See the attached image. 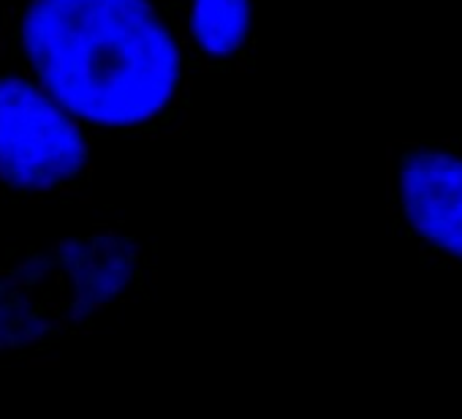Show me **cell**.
Segmentation results:
<instances>
[{
  "label": "cell",
  "instance_id": "obj_1",
  "mask_svg": "<svg viewBox=\"0 0 462 419\" xmlns=\"http://www.w3.org/2000/svg\"><path fill=\"white\" fill-rule=\"evenodd\" d=\"M0 63L31 74L93 136H180L196 69L166 0H20Z\"/></svg>",
  "mask_w": 462,
  "mask_h": 419
},
{
  "label": "cell",
  "instance_id": "obj_2",
  "mask_svg": "<svg viewBox=\"0 0 462 419\" xmlns=\"http://www.w3.org/2000/svg\"><path fill=\"white\" fill-rule=\"evenodd\" d=\"M93 174V134L31 74L0 66V188L17 196L77 193Z\"/></svg>",
  "mask_w": 462,
  "mask_h": 419
},
{
  "label": "cell",
  "instance_id": "obj_3",
  "mask_svg": "<svg viewBox=\"0 0 462 419\" xmlns=\"http://www.w3.org/2000/svg\"><path fill=\"white\" fill-rule=\"evenodd\" d=\"M389 210L424 262L462 267V139L392 142Z\"/></svg>",
  "mask_w": 462,
  "mask_h": 419
},
{
  "label": "cell",
  "instance_id": "obj_4",
  "mask_svg": "<svg viewBox=\"0 0 462 419\" xmlns=\"http://www.w3.org/2000/svg\"><path fill=\"white\" fill-rule=\"evenodd\" d=\"M196 77L248 74L256 61V0H166Z\"/></svg>",
  "mask_w": 462,
  "mask_h": 419
}]
</instances>
